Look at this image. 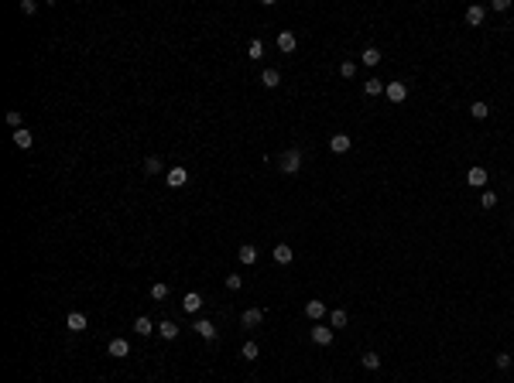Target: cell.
I'll list each match as a JSON object with an SVG mask.
<instances>
[{"instance_id": "cell-1", "label": "cell", "mask_w": 514, "mask_h": 383, "mask_svg": "<svg viewBox=\"0 0 514 383\" xmlns=\"http://www.w3.org/2000/svg\"><path fill=\"white\" fill-rule=\"evenodd\" d=\"M278 168H281L285 174H298V168H302V154H298V151H285Z\"/></svg>"}, {"instance_id": "cell-2", "label": "cell", "mask_w": 514, "mask_h": 383, "mask_svg": "<svg viewBox=\"0 0 514 383\" xmlns=\"http://www.w3.org/2000/svg\"><path fill=\"white\" fill-rule=\"evenodd\" d=\"M165 181H168L171 188H182V185H189V171H185L182 164H175V168H168V174H165Z\"/></svg>"}, {"instance_id": "cell-3", "label": "cell", "mask_w": 514, "mask_h": 383, "mask_svg": "<svg viewBox=\"0 0 514 383\" xmlns=\"http://www.w3.org/2000/svg\"><path fill=\"white\" fill-rule=\"evenodd\" d=\"M384 93H387L391 103H404V99H408V86H404V82H387Z\"/></svg>"}, {"instance_id": "cell-4", "label": "cell", "mask_w": 514, "mask_h": 383, "mask_svg": "<svg viewBox=\"0 0 514 383\" xmlns=\"http://www.w3.org/2000/svg\"><path fill=\"white\" fill-rule=\"evenodd\" d=\"M240 322H244V328H257L261 322H264V311H261V308H247V311L240 315Z\"/></svg>"}, {"instance_id": "cell-5", "label": "cell", "mask_w": 514, "mask_h": 383, "mask_svg": "<svg viewBox=\"0 0 514 383\" xmlns=\"http://www.w3.org/2000/svg\"><path fill=\"white\" fill-rule=\"evenodd\" d=\"M312 342H316V345H329V342H333V328L319 322V325L312 328Z\"/></svg>"}, {"instance_id": "cell-6", "label": "cell", "mask_w": 514, "mask_h": 383, "mask_svg": "<svg viewBox=\"0 0 514 383\" xmlns=\"http://www.w3.org/2000/svg\"><path fill=\"white\" fill-rule=\"evenodd\" d=\"M466 181H470L473 188H483V185H487V168H480V164L470 168V171H466Z\"/></svg>"}, {"instance_id": "cell-7", "label": "cell", "mask_w": 514, "mask_h": 383, "mask_svg": "<svg viewBox=\"0 0 514 383\" xmlns=\"http://www.w3.org/2000/svg\"><path fill=\"white\" fill-rule=\"evenodd\" d=\"M182 308H185L189 315H195V311L202 308V294H195V291H189V294L182 298Z\"/></svg>"}, {"instance_id": "cell-8", "label": "cell", "mask_w": 514, "mask_h": 383, "mask_svg": "<svg viewBox=\"0 0 514 383\" xmlns=\"http://www.w3.org/2000/svg\"><path fill=\"white\" fill-rule=\"evenodd\" d=\"M305 315H309L312 322H323V315H326V301H309V305H305Z\"/></svg>"}, {"instance_id": "cell-9", "label": "cell", "mask_w": 514, "mask_h": 383, "mask_svg": "<svg viewBox=\"0 0 514 383\" xmlns=\"http://www.w3.org/2000/svg\"><path fill=\"white\" fill-rule=\"evenodd\" d=\"M483 18H487V11L480 7V4H473V7H466V24H483Z\"/></svg>"}, {"instance_id": "cell-10", "label": "cell", "mask_w": 514, "mask_h": 383, "mask_svg": "<svg viewBox=\"0 0 514 383\" xmlns=\"http://www.w3.org/2000/svg\"><path fill=\"white\" fill-rule=\"evenodd\" d=\"M192 328H195V332H199L202 339H210V342L216 339V328H213V322H210V318H199V322H195Z\"/></svg>"}, {"instance_id": "cell-11", "label": "cell", "mask_w": 514, "mask_h": 383, "mask_svg": "<svg viewBox=\"0 0 514 383\" xmlns=\"http://www.w3.org/2000/svg\"><path fill=\"white\" fill-rule=\"evenodd\" d=\"M329 147H333L336 154H346V151H350V137H346V134H333V137H329Z\"/></svg>"}, {"instance_id": "cell-12", "label": "cell", "mask_w": 514, "mask_h": 383, "mask_svg": "<svg viewBox=\"0 0 514 383\" xmlns=\"http://www.w3.org/2000/svg\"><path fill=\"white\" fill-rule=\"evenodd\" d=\"M134 332H137V335H151V332H154V322L148 318V315H141V318H134Z\"/></svg>"}, {"instance_id": "cell-13", "label": "cell", "mask_w": 514, "mask_h": 383, "mask_svg": "<svg viewBox=\"0 0 514 383\" xmlns=\"http://www.w3.org/2000/svg\"><path fill=\"white\" fill-rule=\"evenodd\" d=\"M291 257H295V250L288 247V243H278V247H274V260H278V264H291Z\"/></svg>"}, {"instance_id": "cell-14", "label": "cell", "mask_w": 514, "mask_h": 383, "mask_svg": "<svg viewBox=\"0 0 514 383\" xmlns=\"http://www.w3.org/2000/svg\"><path fill=\"white\" fill-rule=\"evenodd\" d=\"M65 325L72 328V332H82V328H86V315H82V311H69Z\"/></svg>"}, {"instance_id": "cell-15", "label": "cell", "mask_w": 514, "mask_h": 383, "mask_svg": "<svg viewBox=\"0 0 514 383\" xmlns=\"http://www.w3.org/2000/svg\"><path fill=\"white\" fill-rule=\"evenodd\" d=\"M110 356H114V359H124V356H131V345L124 342V339H114V342H110Z\"/></svg>"}, {"instance_id": "cell-16", "label": "cell", "mask_w": 514, "mask_h": 383, "mask_svg": "<svg viewBox=\"0 0 514 383\" xmlns=\"http://www.w3.org/2000/svg\"><path fill=\"white\" fill-rule=\"evenodd\" d=\"M278 48H281L285 55H291V52H295V35H291V31H281V35H278Z\"/></svg>"}, {"instance_id": "cell-17", "label": "cell", "mask_w": 514, "mask_h": 383, "mask_svg": "<svg viewBox=\"0 0 514 383\" xmlns=\"http://www.w3.org/2000/svg\"><path fill=\"white\" fill-rule=\"evenodd\" d=\"M261 82H264L267 89H274V86L281 82V72H278V69H264V72H261Z\"/></svg>"}, {"instance_id": "cell-18", "label": "cell", "mask_w": 514, "mask_h": 383, "mask_svg": "<svg viewBox=\"0 0 514 383\" xmlns=\"http://www.w3.org/2000/svg\"><path fill=\"white\" fill-rule=\"evenodd\" d=\"M31 140H35V137L28 134V130H24V127H21V130H14V144H18L21 151H28V147H31Z\"/></svg>"}, {"instance_id": "cell-19", "label": "cell", "mask_w": 514, "mask_h": 383, "mask_svg": "<svg viewBox=\"0 0 514 383\" xmlns=\"http://www.w3.org/2000/svg\"><path fill=\"white\" fill-rule=\"evenodd\" d=\"M158 335H161V339H175V335H178V325H175V322H158Z\"/></svg>"}, {"instance_id": "cell-20", "label": "cell", "mask_w": 514, "mask_h": 383, "mask_svg": "<svg viewBox=\"0 0 514 383\" xmlns=\"http://www.w3.org/2000/svg\"><path fill=\"white\" fill-rule=\"evenodd\" d=\"M346 322H350V315H346L343 308H336V311L329 315V325H333V328H343V325H346Z\"/></svg>"}, {"instance_id": "cell-21", "label": "cell", "mask_w": 514, "mask_h": 383, "mask_svg": "<svg viewBox=\"0 0 514 383\" xmlns=\"http://www.w3.org/2000/svg\"><path fill=\"white\" fill-rule=\"evenodd\" d=\"M470 116H473V120H487V116H490V106H487V103H473V106H470Z\"/></svg>"}, {"instance_id": "cell-22", "label": "cell", "mask_w": 514, "mask_h": 383, "mask_svg": "<svg viewBox=\"0 0 514 383\" xmlns=\"http://www.w3.org/2000/svg\"><path fill=\"white\" fill-rule=\"evenodd\" d=\"M363 93H367V96H381V93H384V82H377V79H367V82H363Z\"/></svg>"}, {"instance_id": "cell-23", "label": "cell", "mask_w": 514, "mask_h": 383, "mask_svg": "<svg viewBox=\"0 0 514 383\" xmlns=\"http://www.w3.org/2000/svg\"><path fill=\"white\" fill-rule=\"evenodd\" d=\"M257 352H261V349H257V342H244V349H240V356H244L247 363H254V359H257Z\"/></svg>"}, {"instance_id": "cell-24", "label": "cell", "mask_w": 514, "mask_h": 383, "mask_svg": "<svg viewBox=\"0 0 514 383\" xmlns=\"http://www.w3.org/2000/svg\"><path fill=\"white\" fill-rule=\"evenodd\" d=\"M367 369H381V356L377 352H363V359H360Z\"/></svg>"}, {"instance_id": "cell-25", "label": "cell", "mask_w": 514, "mask_h": 383, "mask_svg": "<svg viewBox=\"0 0 514 383\" xmlns=\"http://www.w3.org/2000/svg\"><path fill=\"white\" fill-rule=\"evenodd\" d=\"M360 62L363 65H377V62H381V52H377V48H367V52L360 55Z\"/></svg>"}, {"instance_id": "cell-26", "label": "cell", "mask_w": 514, "mask_h": 383, "mask_svg": "<svg viewBox=\"0 0 514 383\" xmlns=\"http://www.w3.org/2000/svg\"><path fill=\"white\" fill-rule=\"evenodd\" d=\"M254 260H257V250H254V247H240V264H247V267H250Z\"/></svg>"}, {"instance_id": "cell-27", "label": "cell", "mask_w": 514, "mask_h": 383, "mask_svg": "<svg viewBox=\"0 0 514 383\" xmlns=\"http://www.w3.org/2000/svg\"><path fill=\"white\" fill-rule=\"evenodd\" d=\"M480 206H483V209H494V206H497V192H480Z\"/></svg>"}, {"instance_id": "cell-28", "label": "cell", "mask_w": 514, "mask_h": 383, "mask_svg": "<svg viewBox=\"0 0 514 383\" xmlns=\"http://www.w3.org/2000/svg\"><path fill=\"white\" fill-rule=\"evenodd\" d=\"M340 76H343V79H353V76H357V62H353V58L340 65Z\"/></svg>"}, {"instance_id": "cell-29", "label": "cell", "mask_w": 514, "mask_h": 383, "mask_svg": "<svg viewBox=\"0 0 514 383\" xmlns=\"http://www.w3.org/2000/svg\"><path fill=\"white\" fill-rule=\"evenodd\" d=\"M161 171V161L158 157H144V174H158Z\"/></svg>"}, {"instance_id": "cell-30", "label": "cell", "mask_w": 514, "mask_h": 383, "mask_svg": "<svg viewBox=\"0 0 514 383\" xmlns=\"http://www.w3.org/2000/svg\"><path fill=\"white\" fill-rule=\"evenodd\" d=\"M151 298H154V301L168 298V284H161V281H158V284H151Z\"/></svg>"}, {"instance_id": "cell-31", "label": "cell", "mask_w": 514, "mask_h": 383, "mask_svg": "<svg viewBox=\"0 0 514 383\" xmlns=\"http://www.w3.org/2000/svg\"><path fill=\"white\" fill-rule=\"evenodd\" d=\"M264 55V45L261 41H250V48H247V58H261Z\"/></svg>"}, {"instance_id": "cell-32", "label": "cell", "mask_w": 514, "mask_h": 383, "mask_svg": "<svg viewBox=\"0 0 514 383\" xmlns=\"http://www.w3.org/2000/svg\"><path fill=\"white\" fill-rule=\"evenodd\" d=\"M240 284H244L240 274H227V287H230V291H240Z\"/></svg>"}, {"instance_id": "cell-33", "label": "cell", "mask_w": 514, "mask_h": 383, "mask_svg": "<svg viewBox=\"0 0 514 383\" xmlns=\"http://www.w3.org/2000/svg\"><path fill=\"white\" fill-rule=\"evenodd\" d=\"M7 123H11L14 130H21V113H18V110H11V113H7Z\"/></svg>"}, {"instance_id": "cell-34", "label": "cell", "mask_w": 514, "mask_h": 383, "mask_svg": "<svg viewBox=\"0 0 514 383\" xmlns=\"http://www.w3.org/2000/svg\"><path fill=\"white\" fill-rule=\"evenodd\" d=\"M497 366L507 369V366H511V352H497Z\"/></svg>"}, {"instance_id": "cell-35", "label": "cell", "mask_w": 514, "mask_h": 383, "mask_svg": "<svg viewBox=\"0 0 514 383\" xmlns=\"http://www.w3.org/2000/svg\"><path fill=\"white\" fill-rule=\"evenodd\" d=\"M21 11H24V14H35L38 4H35V0H21Z\"/></svg>"}, {"instance_id": "cell-36", "label": "cell", "mask_w": 514, "mask_h": 383, "mask_svg": "<svg viewBox=\"0 0 514 383\" xmlns=\"http://www.w3.org/2000/svg\"><path fill=\"white\" fill-rule=\"evenodd\" d=\"M511 230H514V223H511Z\"/></svg>"}]
</instances>
